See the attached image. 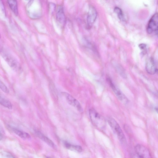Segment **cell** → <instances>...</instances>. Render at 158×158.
I'll use <instances>...</instances> for the list:
<instances>
[{"label": "cell", "instance_id": "6da1fadb", "mask_svg": "<svg viewBox=\"0 0 158 158\" xmlns=\"http://www.w3.org/2000/svg\"><path fill=\"white\" fill-rule=\"evenodd\" d=\"M89 114L91 122L93 125L98 128L102 130L106 126V122L103 117L94 108H91Z\"/></svg>", "mask_w": 158, "mask_h": 158}, {"label": "cell", "instance_id": "7a4b0ae2", "mask_svg": "<svg viewBox=\"0 0 158 158\" xmlns=\"http://www.w3.org/2000/svg\"><path fill=\"white\" fill-rule=\"evenodd\" d=\"M107 121L114 133L116 135L120 141L123 143L126 142V139L120 126L113 118L108 117Z\"/></svg>", "mask_w": 158, "mask_h": 158}, {"label": "cell", "instance_id": "5bb4252c", "mask_svg": "<svg viewBox=\"0 0 158 158\" xmlns=\"http://www.w3.org/2000/svg\"><path fill=\"white\" fill-rule=\"evenodd\" d=\"M13 131L23 139H27L30 138V135L27 133L15 128H13Z\"/></svg>", "mask_w": 158, "mask_h": 158}, {"label": "cell", "instance_id": "5b68a950", "mask_svg": "<svg viewBox=\"0 0 158 158\" xmlns=\"http://www.w3.org/2000/svg\"><path fill=\"white\" fill-rule=\"evenodd\" d=\"M62 94L65 98L67 102L69 104L74 107L80 112H83V108L80 103L76 99L66 92H62Z\"/></svg>", "mask_w": 158, "mask_h": 158}, {"label": "cell", "instance_id": "7c38bea8", "mask_svg": "<svg viewBox=\"0 0 158 158\" xmlns=\"http://www.w3.org/2000/svg\"><path fill=\"white\" fill-rule=\"evenodd\" d=\"M63 144L65 148L70 150L78 152H81L82 151V147L79 145H72L66 141L64 142Z\"/></svg>", "mask_w": 158, "mask_h": 158}, {"label": "cell", "instance_id": "2e32d148", "mask_svg": "<svg viewBox=\"0 0 158 158\" xmlns=\"http://www.w3.org/2000/svg\"><path fill=\"white\" fill-rule=\"evenodd\" d=\"M114 12L117 14L119 19L121 21H125V18L122 10L118 7H115L114 9Z\"/></svg>", "mask_w": 158, "mask_h": 158}, {"label": "cell", "instance_id": "4fadbf2b", "mask_svg": "<svg viewBox=\"0 0 158 158\" xmlns=\"http://www.w3.org/2000/svg\"><path fill=\"white\" fill-rule=\"evenodd\" d=\"M9 6L14 14L17 15L18 14L17 2L16 0H7Z\"/></svg>", "mask_w": 158, "mask_h": 158}, {"label": "cell", "instance_id": "30bf717a", "mask_svg": "<svg viewBox=\"0 0 158 158\" xmlns=\"http://www.w3.org/2000/svg\"><path fill=\"white\" fill-rule=\"evenodd\" d=\"M35 133L37 136L40 139L45 142L49 146L53 148H55L56 145L53 142L41 132L39 131H36Z\"/></svg>", "mask_w": 158, "mask_h": 158}, {"label": "cell", "instance_id": "ac0fdd59", "mask_svg": "<svg viewBox=\"0 0 158 158\" xmlns=\"http://www.w3.org/2000/svg\"><path fill=\"white\" fill-rule=\"evenodd\" d=\"M0 156L2 157H14L11 154L8 152H4L0 153Z\"/></svg>", "mask_w": 158, "mask_h": 158}, {"label": "cell", "instance_id": "3957f363", "mask_svg": "<svg viewBox=\"0 0 158 158\" xmlns=\"http://www.w3.org/2000/svg\"><path fill=\"white\" fill-rule=\"evenodd\" d=\"M2 56L10 67L15 71H19L21 70L19 63L14 57L7 52L2 51Z\"/></svg>", "mask_w": 158, "mask_h": 158}, {"label": "cell", "instance_id": "9c48e42d", "mask_svg": "<svg viewBox=\"0 0 158 158\" xmlns=\"http://www.w3.org/2000/svg\"><path fill=\"white\" fill-rule=\"evenodd\" d=\"M145 68L147 72L150 74H154L157 71L154 61L152 58H149L147 61Z\"/></svg>", "mask_w": 158, "mask_h": 158}, {"label": "cell", "instance_id": "ba28073f", "mask_svg": "<svg viewBox=\"0 0 158 158\" xmlns=\"http://www.w3.org/2000/svg\"><path fill=\"white\" fill-rule=\"evenodd\" d=\"M97 16V12L95 8L90 6L88 13L87 22L89 27H91L94 22Z\"/></svg>", "mask_w": 158, "mask_h": 158}, {"label": "cell", "instance_id": "e0dca14e", "mask_svg": "<svg viewBox=\"0 0 158 158\" xmlns=\"http://www.w3.org/2000/svg\"><path fill=\"white\" fill-rule=\"evenodd\" d=\"M0 89L4 93L8 94L9 91L8 89L5 85L1 80H0Z\"/></svg>", "mask_w": 158, "mask_h": 158}, {"label": "cell", "instance_id": "44dd1931", "mask_svg": "<svg viewBox=\"0 0 158 158\" xmlns=\"http://www.w3.org/2000/svg\"><path fill=\"white\" fill-rule=\"evenodd\" d=\"M1 38V35H0V38Z\"/></svg>", "mask_w": 158, "mask_h": 158}, {"label": "cell", "instance_id": "d6986e66", "mask_svg": "<svg viewBox=\"0 0 158 158\" xmlns=\"http://www.w3.org/2000/svg\"><path fill=\"white\" fill-rule=\"evenodd\" d=\"M139 46L140 48L142 49H144L146 48V45L144 44H141L139 45Z\"/></svg>", "mask_w": 158, "mask_h": 158}, {"label": "cell", "instance_id": "52a82bcc", "mask_svg": "<svg viewBox=\"0 0 158 158\" xmlns=\"http://www.w3.org/2000/svg\"><path fill=\"white\" fill-rule=\"evenodd\" d=\"M107 81L118 98L123 103L125 104L127 103L128 102V100L127 98L113 84L110 79L108 78L107 79Z\"/></svg>", "mask_w": 158, "mask_h": 158}, {"label": "cell", "instance_id": "ffe728a7", "mask_svg": "<svg viewBox=\"0 0 158 158\" xmlns=\"http://www.w3.org/2000/svg\"><path fill=\"white\" fill-rule=\"evenodd\" d=\"M3 138L2 135V133L0 132V141Z\"/></svg>", "mask_w": 158, "mask_h": 158}, {"label": "cell", "instance_id": "277c9868", "mask_svg": "<svg viewBox=\"0 0 158 158\" xmlns=\"http://www.w3.org/2000/svg\"><path fill=\"white\" fill-rule=\"evenodd\" d=\"M158 16L157 13H155L149 21L147 28V32L151 34L154 32L157 34Z\"/></svg>", "mask_w": 158, "mask_h": 158}, {"label": "cell", "instance_id": "8992f818", "mask_svg": "<svg viewBox=\"0 0 158 158\" xmlns=\"http://www.w3.org/2000/svg\"><path fill=\"white\" fill-rule=\"evenodd\" d=\"M135 149L139 157L149 158L151 157L150 153L148 149L142 145L137 144L135 147Z\"/></svg>", "mask_w": 158, "mask_h": 158}, {"label": "cell", "instance_id": "8fae6325", "mask_svg": "<svg viewBox=\"0 0 158 158\" xmlns=\"http://www.w3.org/2000/svg\"><path fill=\"white\" fill-rule=\"evenodd\" d=\"M56 19L58 21L62 24H64L65 21V17L63 8L59 7L56 13Z\"/></svg>", "mask_w": 158, "mask_h": 158}, {"label": "cell", "instance_id": "9a60e30c", "mask_svg": "<svg viewBox=\"0 0 158 158\" xmlns=\"http://www.w3.org/2000/svg\"><path fill=\"white\" fill-rule=\"evenodd\" d=\"M0 104L9 109H11L12 106L10 102L0 95Z\"/></svg>", "mask_w": 158, "mask_h": 158}]
</instances>
